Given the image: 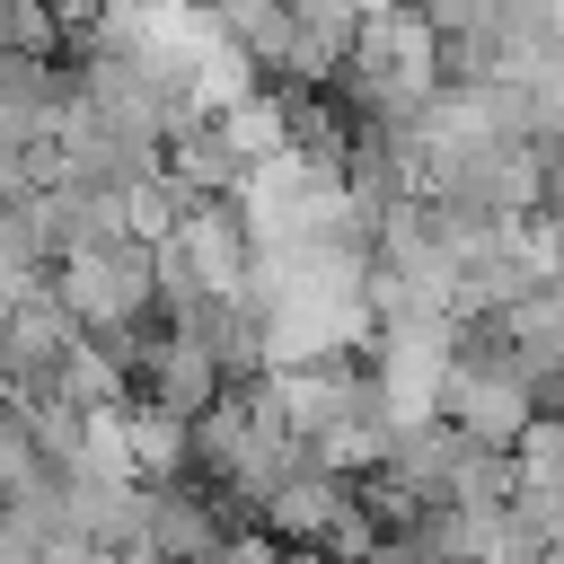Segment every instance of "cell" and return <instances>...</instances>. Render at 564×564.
I'll use <instances>...</instances> for the list:
<instances>
[{
  "label": "cell",
  "instance_id": "cell-4",
  "mask_svg": "<svg viewBox=\"0 0 564 564\" xmlns=\"http://www.w3.org/2000/svg\"><path fill=\"white\" fill-rule=\"evenodd\" d=\"M167 167H176L194 194H238V176H247V150L220 132V115H203V123H185V132L167 141Z\"/></svg>",
  "mask_w": 564,
  "mask_h": 564
},
{
  "label": "cell",
  "instance_id": "cell-6",
  "mask_svg": "<svg viewBox=\"0 0 564 564\" xmlns=\"http://www.w3.org/2000/svg\"><path fill=\"white\" fill-rule=\"evenodd\" d=\"M220 132L247 150V167L300 141V123H291V97H264V88H256V97H238V106H220Z\"/></svg>",
  "mask_w": 564,
  "mask_h": 564
},
{
  "label": "cell",
  "instance_id": "cell-2",
  "mask_svg": "<svg viewBox=\"0 0 564 564\" xmlns=\"http://www.w3.org/2000/svg\"><path fill=\"white\" fill-rule=\"evenodd\" d=\"M53 291L70 300V317L88 335H141L159 317V247L132 238V229L70 247V256H53Z\"/></svg>",
  "mask_w": 564,
  "mask_h": 564
},
{
  "label": "cell",
  "instance_id": "cell-3",
  "mask_svg": "<svg viewBox=\"0 0 564 564\" xmlns=\"http://www.w3.org/2000/svg\"><path fill=\"white\" fill-rule=\"evenodd\" d=\"M494 326V317H485ZM538 379H529V361L502 344V326H494V344H458V370H449V397H441V414L458 423V432H476V441H494V449H511L520 432H529V414H538Z\"/></svg>",
  "mask_w": 564,
  "mask_h": 564
},
{
  "label": "cell",
  "instance_id": "cell-1",
  "mask_svg": "<svg viewBox=\"0 0 564 564\" xmlns=\"http://www.w3.org/2000/svg\"><path fill=\"white\" fill-rule=\"evenodd\" d=\"M441 62H449V35L432 26V9L423 0H379L370 18H361V35H352V53H344V79H352V97L370 106V123H414L423 115V97L441 88Z\"/></svg>",
  "mask_w": 564,
  "mask_h": 564
},
{
  "label": "cell",
  "instance_id": "cell-8",
  "mask_svg": "<svg viewBox=\"0 0 564 564\" xmlns=\"http://www.w3.org/2000/svg\"><path fill=\"white\" fill-rule=\"evenodd\" d=\"M546 18H555V35H564V0H546Z\"/></svg>",
  "mask_w": 564,
  "mask_h": 564
},
{
  "label": "cell",
  "instance_id": "cell-5",
  "mask_svg": "<svg viewBox=\"0 0 564 564\" xmlns=\"http://www.w3.org/2000/svg\"><path fill=\"white\" fill-rule=\"evenodd\" d=\"M212 546H238V529H220L185 476H159V511H150V555H212Z\"/></svg>",
  "mask_w": 564,
  "mask_h": 564
},
{
  "label": "cell",
  "instance_id": "cell-7",
  "mask_svg": "<svg viewBox=\"0 0 564 564\" xmlns=\"http://www.w3.org/2000/svg\"><path fill=\"white\" fill-rule=\"evenodd\" d=\"M546 212L564 220V150H555V167H546Z\"/></svg>",
  "mask_w": 564,
  "mask_h": 564
}]
</instances>
